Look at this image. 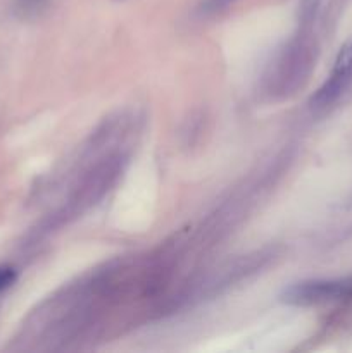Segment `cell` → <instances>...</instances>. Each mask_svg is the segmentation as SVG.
I'll return each instance as SVG.
<instances>
[{
	"mask_svg": "<svg viewBox=\"0 0 352 353\" xmlns=\"http://www.w3.org/2000/svg\"><path fill=\"white\" fill-rule=\"evenodd\" d=\"M351 81L352 72L333 71V69H331L330 76H328L326 81L323 83V86H320V88L316 90V93L311 97V107H313L314 110L326 109L328 105L337 102V99L345 92V88H347Z\"/></svg>",
	"mask_w": 352,
	"mask_h": 353,
	"instance_id": "277c9868",
	"label": "cell"
},
{
	"mask_svg": "<svg viewBox=\"0 0 352 353\" xmlns=\"http://www.w3.org/2000/svg\"><path fill=\"white\" fill-rule=\"evenodd\" d=\"M123 164L124 159L121 155H109L107 159L100 161L81 179L79 186L76 188L75 195L71 196V202H69L66 212L69 216H75V214L95 205L109 192L110 186L117 181L119 174L123 172Z\"/></svg>",
	"mask_w": 352,
	"mask_h": 353,
	"instance_id": "7a4b0ae2",
	"label": "cell"
},
{
	"mask_svg": "<svg viewBox=\"0 0 352 353\" xmlns=\"http://www.w3.org/2000/svg\"><path fill=\"white\" fill-rule=\"evenodd\" d=\"M17 279V271L12 265H0V293L6 292L7 288L16 283Z\"/></svg>",
	"mask_w": 352,
	"mask_h": 353,
	"instance_id": "52a82bcc",
	"label": "cell"
},
{
	"mask_svg": "<svg viewBox=\"0 0 352 353\" xmlns=\"http://www.w3.org/2000/svg\"><path fill=\"white\" fill-rule=\"evenodd\" d=\"M352 296V278L344 279H316L302 281L283 290L282 302L289 305H317Z\"/></svg>",
	"mask_w": 352,
	"mask_h": 353,
	"instance_id": "3957f363",
	"label": "cell"
},
{
	"mask_svg": "<svg viewBox=\"0 0 352 353\" xmlns=\"http://www.w3.org/2000/svg\"><path fill=\"white\" fill-rule=\"evenodd\" d=\"M50 7V0H14V12L23 21L40 19Z\"/></svg>",
	"mask_w": 352,
	"mask_h": 353,
	"instance_id": "5b68a950",
	"label": "cell"
},
{
	"mask_svg": "<svg viewBox=\"0 0 352 353\" xmlns=\"http://www.w3.org/2000/svg\"><path fill=\"white\" fill-rule=\"evenodd\" d=\"M233 0H204L202 3L199 6V14L200 16H211V14L219 12L221 9L228 6Z\"/></svg>",
	"mask_w": 352,
	"mask_h": 353,
	"instance_id": "ba28073f",
	"label": "cell"
},
{
	"mask_svg": "<svg viewBox=\"0 0 352 353\" xmlns=\"http://www.w3.org/2000/svg\"><path fill=\"white\" fill-rule=\"evenodd\" d=\"M323 0H300V19L304 24L311 23L316 17Z\"/></svg>",
	"mask_w": 352,
	"mask_h": 353,
	"instance_id": "8992f818",
	"label": "cell"
},
{
	"mask_svg": "<svg viewBox=\"0 0 352 353\" xmlns=\"http://www.w3.org/2000/svg\"><path fill=\"white\" fill-rule=\"evenodd\" d=\"M314 52L316 48L306 34H300L286 43L269 65L266 76L269 92L286 97L302 86L314 65Z\"/></svg>",
	"mask_w": 352,
	"mask_h": 353,
	"instance_id": "6da1fadb",
	"label": "cell"
}]
</instances>
